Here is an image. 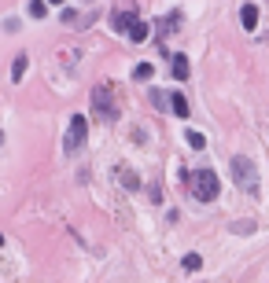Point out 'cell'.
Returning <instances> with one entry per match:
<instances>
[{
  "label": "cell",
  "mask_w": 269,
  "mask_h": 283,
  "mask_svg": "<svg viewBox=\"0 0 269 283\" xmlns=\"http://www.w3.org/2000/svg\"><path fill=\"white\" fill-rule=\"evenodd\" d=\"M30 15H34V19H44V15H48V4H41V0H34V4H30Z\"/></svg>",
  "instance_id": "17"
},
{
  "label": "cell",
  "mask_w": 269,
  "mask_h": 283,
  "mask_svg": "<svg viewBox=\"0 0 269 283\" xmlns=\"http://www.w3.org/2000/svg\"><path fill=\"white\" fill-rule=\"evenodd\" d=\"M240 22H244V29H255L258 26V4H244L240 8Z\"/></svg>",
  "instance_id": "8"
},
{
  "label": "cell",
  "mask_w": 269,
  "mask_h": 283,
  "mask_svg": "<svg viewBox=\"0 0 269 283\" xmlns=\"http://www.w3.org/2000/svg\"><path fill=\"white\" fill-rule=\"evenodd\" d=\"M148 37H151V26H148V22H137V26H133V34H129V41H133V44L148 41Z\"/></svg>",
  "instance_id": "14"
},
{
  "label": "cell",
  "mask_w": 269,
  "mask_h": 283,
  "mask_svg": "<svg viewBox=\"0 0 269 283\" xmlns=\"http://www.w3.org/2000/svg\"><path fill=\"white\" fill-rule=\"evenodd\" d=\"M188 187H192V195L199 202H214L221 195V180H218L214 169H192L188 173Z\"/></svg>",
  "instance_id": "2"
},
{
  "label": "cell",
  "mask_w": 269,
  "mask_h": 283,
  "mask_svg": "<svg viewBox=\"0 0 269 283\" xmlns=\"http://www.w3.org/2000/svg\"><path fill=\"white\" fill-rule=\"evenodd\" d=\"M0 243H4V235H0Z\"/></svg>",
  "instance_id": "20"
},
{
  "label": "cell",
  "mask_w": 269,
  "mask_h": 283,
  "mask_svg": "<svg viewBox=\"0 0 269 283\" xmlns=\"http://www.w3.org/2000/svg\"><path fill=\"white\" fill-rule=\"evenodd\" d=\"M115 177H118L122 187H129V192H137V187H140V177H137L129 166H118V169H115Z\"/></svg>",
  "instance_id": "7"
},
{
  "label": "cell",
  "mask_w": 269,
  "mask_h": 283,
  "mask_svg": "<svg viewBox=\"0 0 269 283\" xmlns=\"http://www.w3.org/2000/svg\"><path fill=\"white\" fill-rule=\"evenodd\" d=\"M188 70H192V67H188V55L173 52V55H170V74L177 77V81H188Z\"/></svg>",
  "instance_id": "6"
},
{
  "label": "cell",
  "mask_w": 269,
  "mask_h": 283,
  "mask_svg": "<svg viewBox=\"0 0 269 283\" xmlns=\"http://www.w3.org/2000/svg\"><path fill=\"white\" fill-rule=\"evenodd\" d=\"M26 67H30V59H26V55H15V62H11V81H22Z\"/></svg>",
  "instance_id": "10"
},
{
  "label": "cell",
  "mask_w": 269,
  "mask_h": 283,
  "mask_svg": "<svg viewBox=\"0 0 269 283\" xmlns=\"http://www.w3.org/2000/svg\"><path fill=\"white\" fill-rule=\"evenodd\" d=\"M188 147H196V151H203V147H207V136H203V133H196V129H188Z\"/></svg>",
  "instance_id": "15"
},
{
  "label": "cell",
  "mask_w": 269,
  "mask_h": 283,
  "mask_svg": "<svg viewBox=\"0 0 269 283\" xmlns=\"http://www.w3.org/2000/svg\"><path fill=\"white\" fill-rule=\"evenodd\" d=\"M181 265H184L188 272H199V269H203V254H196V250H192V254H184V258H181Z\"/></svg>",
  "instance_id": "13"
},
{
  "label": "cell",
  "mask_w": 269,
  "mask_h": 283,
  "mask_svg": "<svg viewBox=\"0 0 269 283\" xmlns=\"http://www.w3.org/2000/svg\"><path fill=\"white\" fill-rule=\"evenodd\" d=\"M177 22H181V11H173V15H166V19L159 22V37H166L170 29H177Z\"/></svg>",
  "instance_id": "12"
},
{
  "label": "cell",
  "mask_w": 269,
  "mask_h": 283,
  "mask_svg": "<svg viewBox=\"0 0 269 283\" xmlns=\"http://www.w3.org/2000/svg\"><path fill=\"white\" fill-rule=\"evenodd\" d=\"M229 232H236V235H251V232H255V221H232Z\"/></svg>",
  "instance_id": "16"
},
{
  "label": "cell",
  "mask_w": 269,
  "mask_h": 283,
  "mask_svg": "<svg viewBox=\"0 0 269 283\" xmlns=\"http://www.w3.org/2000/svg\"><path fill=\"white\" fill-rule=\"evenodd\" d=\"M229 173H232V184L240 187L244 195L255 199V195L262 192V180H258V166H255V159H247V154H232V159H229Z\"/></svg>",
  "instance_id": "1"
},
{
  "label": "cell",
  "mask_w": 269,
  "mask_h": 283,
  "mask_svg": "<svg viewBox=\"0 0 269 283\" xmlns=\"http://www.w3.org/2000/svg\"><path fill=\"white\" fill-rule=\"evenodd\" d=\"M137 22H140V19H137V8H118L115 15H111V29H115V34H125V37L133 34Z\"/></svg>",
  "instance_id": "5"
},
{
  "label": "cell",
  "mask_w": 269,
  "mask_h": 283,
  "mask_svg": "<svg viewBox=\"0 0 269 283\" xmlns=\"http://www.w3.org/2000/svg\"><path fill=\"white\" fill-rule=\"evenodd\" d=\"M155 77V67L151 62H140V67H133V81H151Z\"/></svg>",
  "instance_id": "11"
},
{
  "label": "cell",
  "mask_w": 269,
  "mask_h": 283,
  "mask_svg": "<svg viewBox=\"0 0 269 283\" xmlns=\"http://www.w3.org/2000/svg\"><path fill=\"white\" fill-rule=\"evenodd\" d=\"M92 114H96L100 121H115L118 118L115 85H111V81H96V85H92Z\"/></svg>",
  "instance_id": "3"
},
{
  "label": "cell",
  "mask_w": 269,
  "mask_h": 283,
  "mask_svg": "<svg viewBox=\"0 0 269 283\" xmlns=\"http://www.w3.org/2000/svg\"><path fill=\"white\" fill-rule=\"evenodd\" d=\"M151 103H155V107H166V96H163V92H155V88H151Z\"/></svg>",
  "instance_id": "18"
},
{
  "label": "cell",
  "mask_w": 269,
  "mask_h": 283,
  "mask_svg": "<svg viewBox=\"0 0 269 283\" xmlns=\"http://www.w3.org/2000/svg\"><path fill=\"white\" fill-rule=\"evenodd\" d=\"M85 136H89V121H85V114H74V118H70V129H67V144H63V151H67V154L82 151Z\"/></svg>",
  "instance_id": "4"
},
{
  "label": "cell",
  "mask_w": 269,
  "mask_h": 283,
  "mask_svg": "<svg viewBox=\"0 0 269 283\" xmlns=\"http://www.w3.org/2000/svg\"><path fill=\"white\" fill-rule=\"evenodd\" d=\"M0 144H4V133H0Z\"/></svg>",
  "instance_id": "19"
},
{
  "label": "cell",
  "mask_w": 269,
  "mask_h": 283,
  "mask_svg": "<svg viewBox=\"0 0 269 283\" xmlns=\"http://www.w3.org/2000/svg\"><path fill=\"white\" fill-rule=\"evenodd\" d=\"M170 111H173V118H188V100H184V92H173V96H170Z\"/></svg>",
  "instance_id": "9"
}]
</instances>
